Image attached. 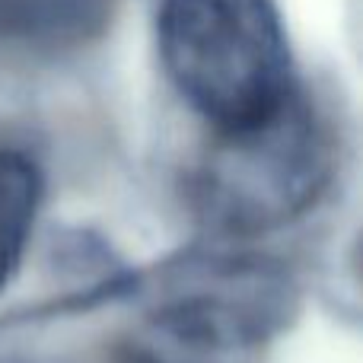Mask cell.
Instances as JSON below:
<instances>
[{
  "label": "cell",
  "mask_w": 363,
  "mask_h": 363,
  "mask_svg": "<svg viewBox=\"0 0 363 363\" xmlns=\"http://www.w3.org/2000/svg\"><path fill=\"white\" fill-rule=\"evenodd\" d=\"M157 48L176 93L213 131L255 125L296 93L277 0H160Z\"/></svg>",
  "instance_id": "1"
},
{
  "label": "cell",
  "mask_w": 363,
  "mask_h": 363,
  "mask_svg": "<svg viewBox=\"0 0 363 363\" xmlns=\"http://www.w3.org/2000/svg\"><path fill=\"white\" fill-rule=\"evenodd\" d=\"M335 160L332 125L296 86L268 118L213 131L188 172V204L220 236H262L313 211L335 176Z\"/></svg>",
  "instance_id": "2"
},
{
  "label": "cell",
  "mask_w": 363,
  "mask_h": 363,
  "mask_svg": "<svg viewBox=\"0 0 363 363\" xmlns=\"http://www.w3.org/2000/svg\"><path fill=\"white\" fill-rule=\"evenodd\" d=\"M185 274L115 341V363H264L294 315L290 277L249 258L201 262Z\"/></svg>",
  "instance_id": "3"
},
{
  "label": "cell",
  "mask_w": 363,
  "mask_h": 363,
  "mask_svg": "<svg viewBox=\"0 0 363 363\" xmlns=\"http://www.w3.org/2000/svg\"><path fill=\"white\" fill-rule=\"evenodd\" d=\"M118 0H0V48L19 55H67L99 42Z\"/></svg>",
  "instance_id": "4"
},
{
  "label": "cell",
  "mask_w": 363,
  "mask_h": 363,
  "mask_svg": "<svg viewBox=\"0 0 363 363\" xmlns=\"http://www.w3.org/2000/svg\"><path fill=\"white\" fill-rule=\"evenodd\" d=\"M42 204V172L29 153L0 144V294L16 277Z\"/></svg>",
  "instance_id": "5"
}]
</instances>
